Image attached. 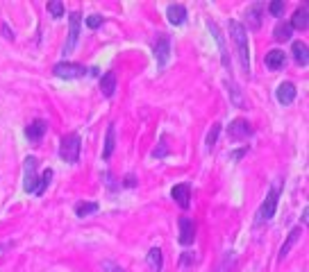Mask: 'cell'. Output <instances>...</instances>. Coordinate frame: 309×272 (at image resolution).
I'll list each match as a JSON object with an SVG mask.
<instances>
[{
  "label": "cell",
  "instance_id": "7402d4cb",
  "mask_svg": "<svg viewBox=\"0 0 309 272\" xmlns=\"http://www.w3.org/2000/svg\"><path fill=\"white\" fill-rule=\"evenodd\" d=\"M300 231H302V227H295V229H293V231H291V234H289V238H286V243L282 245V249H280V258H284L286 254H289V249L293 247V243H295V240H298Z\"/></svg>",
  "mask_w": 309,
  "mask_h": 272
},
{
  "label": "cell",
  "instance_id": "ffe728a7",
  "mask_svg": "<svg viewBox=\"0 0 309 272\" xmlns=\"http://www.w3.org/2000/svg\"><path fill=\"white\" fill-rule=\"evenodd\" d=\"M291 34H293V27H291L289 23H277L275 30H273V36H275V41H289Z\"/></svg>",
  "mask_w": 309,
  "mask_h": 272
},
{
  "label": "cell",
  "instance_id": "cb8c5ba5",
  "mask_svg": "<svg viewBox=\"0 0 309 272\" xmlns=\"http://www.w3.org/2000/svg\"><path fill=\"white\" fill-rule=\"evenodd\" d=\"M259 12H262L259 5H252V7L248 9V27H252V30H257V27L262 25V23H259Z\"/></svg>",
  "mask_w": 309,
  "mask_h": 272
},
{
  "label": "cell",
  "instance_id": "5b68a950",
  "mask_svg": "<svg viewBox=\"0 0 309 272\" xmlns=\"http://www.w3.org/2000/svg\"><path fill=\"white\" fill-rule=\"evenodd\" d=\"M277 199H280V186H273V188L268 190L266 199H264L262 209H259V220H268V218H273L275 207H277Z\"/></svg>",
  "mask_w": 309,
  "mask_h": 272
},
{
  "label": "cell",
  "instance_id": "e0dca14e",
  "mask_svg": "<svg viewBox=\"0 0 309 272\" xmlns=\"http://www.w3.org/2000/svg\"><path fill=\"white\" fill-rule=\"evenodd\" d=\"M293 57L300 66H307L309 63V45L304 41H295L293 43Z\"/></svg>",
  "mask_w": 309,
  "mask_h": 272
},
{
  "label": "cell",
  "instance_id": "4316f807",
  "mask_svg": "<svg viewBox=\"0 0 309 272\" xmlns=\"http://www.w3.org/2000/svg\"><path fill=\"white\" fill-rule=\"evenodd\" d=\"M268 12H271L273 16H282V12H284V3H282V0H273V3L268 5Z\"/></svg>",
  "mask_w": 309,
  "mask_h": 272
},
{
  "label": "cell",
  "instance_id": "8992f818",
  "mask_svg": "<svg viewBox=\"0 0 309 272\" xmlns=\"http://www.w3.org/2000/svg\"><path fill=\"white\" fill-rule=\"evenodd\" d=\"M154 59H157L159 66H166L168 63V54H171V41H168V36L159 34L157 39H154Z\"/></svg>",
  "mask_w": 309,
  "mask_h": 272
},
{
  "label": "cell",
  "instance_id": "277c9868",
  "mask_svg": "<svg viewBox=\"0 0 309 272\" xmlns=\"http://www.w3.org/2000/svg\"><path fill=\"white\" fill-rule=\"evenodd\" d=\"M86 73V68L82 63H71V61H62L55 66V75L62 77V80H77Z\"/></svg>",
  "mask_w": 309,
  "mask_h": 272
},
{
  "label": "cell",
  "instance_id": "f1b7e54d",
  "mask_svg": "<svg viewBox=\"0 0 309 272\" xmlns=\"http://www.w3.org/2000/svg\"><path fill=\"white\" fill-rule=\"evenodd\" d=\"M154 157H166V139H159V148H154Z\"/></svg>",
  "mask_w": 309,
  "mask_h": 272
},
{
  "label": "cell",
  "instance_id": "30bf717a",
  "mask_svg": "<svg viewBox=\"0 0 309 272\" xmlns=\"http://www.w3.org/2000/svg\"><path fill=\"white\" fill-rule=\"evenodd\" d=\"M43 134H45V120H41V118L39 120H32L30 125L25 127V136L30 143H39Z\"/></svg>",
  "mask_w": 309,
  "mask_h": 272
},
{
  "label": "cell",
  "instance_id": "83f0119b",
  "mask_svg": "<svg viewBox=\"0 0 309 272\" xmlns=\"http://www.w3.org/2000/svg\"><path fill=\"white\" fill-rule=\"evenodd\" d=\"M100 25H102V16H98V14H91V16H86V27H91V30H98Z\"/></svg>",
  "mask_w": 309,
  "mask_h": 272
},
{
  "label": "cell",
  "instance_id": "9c48e42d",
  "mask_svg": "<svg viewBox=\"0 0 309 272\" xmlns=\"http://www.w3.org/2000/svg\"><path fill=\"white\" fill-rule=\"evenodd\" d=\"M193 236H195V225L193 220H189V218H180V245H184V247H189L191 243H193Z\"/></svg>",
  "mask_w": 309,
  "mask_h": 272
},
{
  "label": "cell",
  "instance_id": "8fae6325",
  "mask_svg": "<svg viewBox=\"0 0 309 272\" xmlns=\"http://www.w3.org/2000/svg\"><path fill=\"white\" fill-rule=\"evenodd\" d=\"M173 199L180 204V209H189V197H191V186L189 184H177L173 186Z\"/></svg>",
  "mask_w": 309,
  "mask_h": 272
},
{
  "label": "cell",
  "instance_id": "ac0fdd59",
  "mask_svg": "<svg viewBox=\"0 0 309 272\" xmlns=\"http://www.w3.org/2000/svg\"><path fill=\"white\" fill-rule=\"evenodd\" d=\"M114 145H116V127L114 122L107 127V136H105V150H102V159H109L114 152Z\"/></svg>",
  "mask_w": 309,
  "mask_h": 272
},
{
  "label": "cell",
  "instance_id": "5bb4252c",
  "mask_svg": "<svg viewBox=\"0 0 309 272\" xmlns=\"http://www.w3.org/2000/svg\"><path fill=\"white\" fill-rule=\"evenodd\" d=\"M286 63V54L284 50H271V52L266 54V66L271 68V71H277V68H282Z\"/></svg>",
  "mask_w": 309,
  "mask_h": 272
},
{
  "label": "cell",
  "instance_id": "d4e9b609",
  "mask_svg": "<svg viewBox=\"0 0 309 272\" xmlns=\"http://www.w3.org/2000/svg\"><path fill=\"white\" fill-rule=\"evenodd\" d=\"M218 131H221V125H218V122H214V125H212V129L207 131V139H204V143H207V148H212V145L216 143V139H218Z\"/></svg>",
  "mask_w": 309,
  "mask_h": 272
},
{
  "label": "cell",
  "instance_id": "4dcf8cb0",
  "mask_svg": "<svg viewBox=\"0 0 309 272\" xmlns=\"http://www.w3.org/2000/svg\"><path fill=\"white\" fill-rule=\"evenodd\" d=\"M134 184H136L134 177H127V179H125V186H134Z\"/></svg>",
  "mask_w": 309,
  "mask_h": 272
},
{
  "label": "cell",
  "instance_id": "4fadbf2b",
  "mask_svg": "<svg viewBox=\"0 0 309 272\" xmlns=\"http://www.w3.org/2000/svg\"><path fill=\"white\" fill-rule=\"evenodd\" d=\"M293 30H307L309 27V12H307V7H298L295 9V14H293V18H291V23H289Z\"/></svg>",
  "mask_w": 309,
  "mask_h": 272
},
{
  "label": "cell",
  "instance_id": "3957f363",
  "mask_svg": "<svg viewBox=\"0 0 309 272\" xmlns=\"http://www.w3.org/2000/svg\"><path fill=\"white\" fill-rule=\"evenodd\" d=\"M68 39H66V45H64V54H71L75 50V43H77V36H80V23H82V14L80 12H73L68 16Z\"/></svg>",
  "mask_w": 309,
  "mask_h": 272
},
{
  "label": "cell",
  "instance_id": "603a6c76",
  "mask_svg": "<svg viewBox=\"0 0 309 272\" xmlns=\"http://www.w3.org/2000/svg\"><path fill=\"white\" fill-rule=\"evenodd\" d=\"M53 181V170H43V175H41V179L36 181V193L34 195H43V190L48 188V184Z\"/></svg>",
  "mask_w": 309,
  "mask_h": 272
},
{
  "label": "cell",
  "instance_id": "d6986e66",
  "mask_svg": "<svg viewBox=\"0 0 309 272\" xmlns=\"http://www.w3.org/2000/svg\"><path fill=\"white\" fill-rule=\"evenodd\" d=\"M148 267L150 272H162V249L152 247L148 252Z\"/></svg>",
  "mask_w": 309,
  "mask_h": 272
},
{
  "label": "cell",
  "instance_id": "2e32d148",
  "mask_svg": "<svg viewBox=\"0 0 309 272\" xmlns=\"http://www.w3.org/2000/svg\"><path fill=\"white\" fill-rule=\"evenodd\" d=\"M100 91H102L105 98H112L114 95V91H116V75H114L112 71L102 75V80H100Z\"/></svg>",
  "mask_w": 309,
  "mask_h": 272
},
{
  "label": "cell",
  "instance_id": "ba28073f",
  "mask_svg": "<svg viewBox=\"0 0 309 272\" xmlns=\"http://www.w3.org/2000/svg\"><path fill=\"white\" fill-rule=\"evenodd\" d=\"M36 159L30 157L25 159V179H23V188L27 190V193H36Z\"/></svg>",
  "mask_w": 309,
  "mask_h": 272
},
{
  "label": "cell",
  "instance_id": "6da1fadb",
  "mask_svg": "<svg viewBox=\"0 0 309 272\" xmlns=\"http://www.w3.org/2000/svg\"><path fill=\"white\" fill-rule=\"evenodd\" d=\"M230 32H232V39L236 43V50H239V59H241V66L243 71H250V52H248V32L245 27L241 25L239 21H230Z\"/></svg>",
  "mask_w": 309,
  "mask_h": 272
},
{
  "label": "cell",
  "instance_id": "52a82bcc",
  "mask_svg": "<svg viewBox=\"0 0 309 272\" xmlns=\"http://www.w3.org/2000/svg\"><path fill=\"white\" fill-rule=\"evenodd\" d=\"M230 139L232 141H243V139H248L250 134H252V127H250V122L248 120H243V118H236V120H232L230 122Z\"/></svg>",
  "mask_w": 309,
  "mask_h": 272
},
{
  "label": "cell",
  "instance_id": "7a4b0ae2",
  "mask_svg": "<svg viewBox=\"0 0 309 272\" xmlns=\"http://www.w3.org/2000/svg\"><path fill=\"white\" fill-rule=\"evenodd\" d=\"M80 145H82V141H80V134H66L62 139V145H59V157L64 159L66 163H75L77 159H80Z\"/></svg>",
  "mask_w": 309,
  "mask_h": 272
},
{
  "label": "cell",
  "instance_id": "9a60e30c",
  "mask_svg": "<svg viewBox=\"0 0 309 272\" xmlns=\"http://www.w3.org/2000/svg\"><path fill=\"white\" fill-rule=\"evenodd\" d=\"M166 16H168V21H171L173 25H182V23L186 21V9H184V5H168Z\"/></svg>",
  "mask_w": 309,
  "mask_h": 272
},
{
  "label": "cell",
  "instance_id": "44dd1931",
  "mask_svg": "<svg viewBox=\"0 0 309 272\" xmlns=\"http://www.w3.org/2000/svg\"><path fill=\"white\" fill-rule=\"evenodd\" d=\"M98 211V204L95 202H77L75 204V216L84 218V216H91V213Z\"/></svg>",
  "mask_w": 309,
  "mask_h": 272
},
{
  "label": "cell",
  "instance_id": "484cf974",
  "mask_svg": "<svg viewBox=\"0 0 309 272\" xmlns=\"http://www.w3.org/2000/svg\"><path fill=\"white\" fill-rule=\"evenodd\" d=\"M48 9H50V14H53L55 18L64 16V5L59 3V0H53V3H48Z\"/></svg>",
  "mask_w": 309,
  "mask_h": 272
},
{
  "label": "cell",
  "instance_id": "7c38bea8",
  "mask_svg": "<svg viewBox=\"0 0 309 272\" xmlns=\"http://www.w3.org/2000/svg\"><path fill=\"white\" fill-rule=\"evenodd\" d=\"M275 95H277V102L280 104H291L295 100V86L291 84V82H284V84L277 86Z\"/></svg>",
  "mask_w": 309,
  "mask_h": 272
},
{
  "label": "cell",
  "instance_id": "f546056e",
  "mask_svg": "<svg viewBox=\"0 0 309 272\" xmlns=\"http://www.w3.org/2000/svg\"><path fill=\"white\" fill-rule=\"evenodd\" d=\"M102 270L105 272H125V270H121V265H116V263H112V261H105Z\"/></svg>",
  "mask_w": 309,
  "mask_h": 272
}]
</instances>
